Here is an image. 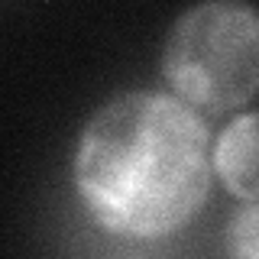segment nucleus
I'll use <instances>...</instances> for the list:
<instances>
[{"label":"nucleus","instance_id":"nucleus-4","mask_svg":"<svg viewBox=\"0 0 259 259\" xmlns=\"http://www.w3.org/2000/svg\"><path fill=\"white\" fill-rule=\"evenodd\" d=\"M224 259H259V201L243 204L224 227Z\"/></svg>","mask_w":259,"mask_h":259},{"label":"nucleus","instance_id":"nucleus-1","mask_svg":"<svg viewBox=\"0 0 259 259\" xmlns=\"http://www.w3.org/2000/svg\"><path fill=\"white\" fill-rule=\"evenodd\" d=\"M71 178L97 227L159 240L188 227L210 198L214 136L175 94L123 91L84 123Z\"/></svg>","mask_w":259,"mask_h":259},{"label":"nucleus","instance_id":"nucleus-3","mask_svg":"<svg viewBox=\"0 0 259 259\" xmlns=\"http://www.w3.org/2000/svg\"><path fill=\"white\" fill-rule=\"evenodd\" d=\"M214 175L243 204L259 201V110L233 117L214 140Z\"/></svg>","mask_w":259,"mask_h":259},{"label":"nucleus","instance_id":"nucleus-2","mask_svg":"<svg viewBox=\"0 0 259 259\" xmlns=\"http://www.w3.org/2000/svg\"><path fill=\"white\" fill-rule=\"evenodd\" d=\"M162 78L201 117L249 104L259 94V10L230 0L188 7L165 36Z\"/></svg>","mask_w":259,"mask_h":259}]
</instances>
